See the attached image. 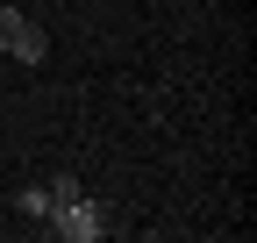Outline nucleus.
<instances>
[{"instance_id": "nucleus-1", "label": "nucleus", "mask_w": 257, "mask_h": 243, "mask_svg": "<svg viewBox=\"0 0 257 243\" xmlns=\"http://www.w3.org/2000/svg\"><path fill=\"white\" fill-rule=\"evenodd\" d=\"M43 229H50L57 243H100L114 222H107V207H100V200H86V193H79V200H64V207H57Z\"/></svg>"}, {"instance_id": "nucleus-2", "label": "nucleus", "mask_w": 257, "mask_h": 243, "mask_svg": "<svg viewBox=\"0 0 257 243\" xmlns=\"http://www.w3.org/2000/svg\"><path fill=\"white\" fill-rule=\"evenodd\" d=\"M0 29H8V57H22V65H43L50 43H43V29L29 22L22 8H0Z\"/></svg>"}, {"instance_id": "nucleus-3", "label": "nucleus", "mask_w": 257, "mask_h": 243, "mask_svg": "<svg viewBox=\"0 0 257 243\" xmlns=\"http://www.w3.org/2000/svg\"><path fill=\"white\" fill-rule=\"evenodd\" d=\"M15 207H22L29 222H50V186H43V179H36V186H22V193H15Z\"/></svg>"}, {"instance_id": "nucleus-4", "label": "nucleus", "mask_w": 257, "mask_h": 243, "mask_svg": "<svg viewBox=\"0 0 257 243\" xmlns=\"http://www.w3.org/2000/svg\"><path fill=\"white\" fill-rule=\"evenodd\" d=\"M43 186H50V215H57L64 200H79V193H86V186H79V172H50Z\"/></svg>"}, {"instance_id": "nucleus-5", "label": "nucleus", "mask_w": 257, "mask_h": 243, "mask_svg": "<svg viewBox=\"0 0 257 243\" xmlns=\"http://www.w3.org/2000/svg\"><path fill=\"white\" fill-rule=\"evenodd\" d=\"M0 57H8V29H0Z\"/></svg>"}]
</instances>
